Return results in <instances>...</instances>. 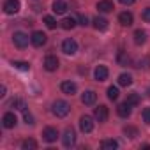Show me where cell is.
Listing matches in <instances>:
<instances>
[{"label": "cell", "instance_id": "obj_4", "mask_svg": "<svg viewBox=\"0 0 150 150\" xmlns=\"http://www.w3.org/2000/svg\"><path fill=\"white\" fill-rule=\"evenodd\" d=\"M62 51H64L65 55H74V53L78 51L76 41H74V39H65V41L62 42Z\"/></svg>", "mask_w": 150, "mask_h": 150}, {"label": "cell", "instance_id": "obj_5", "mask_svg": "<svg viewBox=\"0 0 150 150\" xmlns=\"http://www.w3.org/2000/svg\"><path fill=\"white\" fill-rule=\"evenodd\" d=\"M80 129H81V132H92V129H94V120H92V117L83 115V117L80 118Z\"/></svg>", "mask_w": 150, "mask_h": 150}, {"label": "cell", "instance_id": "obj_37", "mask_svg": "<svg viewBox=\"0 0 150 150\" xmlns=\"http://www.w3.org/2000/svg\"><path fill=\"white\" fill-rule=\"evenodd\" d=\"M0 96H2V97L6 96V87H4V85H2V88H0Z\"/></svg>", "mask_w": 150, "mask_h": 150}, {"label": "cell", "instance_id": "obj_16", "mask_svg": "<svg viewBox=\"0 0 150 150\" xmlns=\"http://www.w3.org/2000/svg\"><path fill=\"white\" fill-rule=\"evenodd\" d=\"M97 101V94L94 90H87L83 96H81V103L83 104H94Z\"/></svg>", "mask_w": 150, "mask_h": 150}, {"label": "cell", "instance_id": "obj_24", "mask_svg": "<svg viewBox=\"0 0 150 150\" xmlns=\"http://www.w3.org/2000/svg\"><path fill=\"white\" fill-rule=\"evenodd\" d=\"M21 148H23V150H35V148H37V143H35V139L28 138V139H25V141L21 143Z\"/></svg>", "mask_w": 150, "mask_h": 150}, {"label": "cell", "instance_id": "obj_2", "mask_svg": "<svg viewBox=\"0 0 150 150\" xmlns=\"http://www.w3.org/2000/svg\"><path fill=\"white\" fill-rule=\"evenodd\" d=\"M46 41H48V37H46V34H44V32H41V30H35V32L30 35V42H32L35 48L44 46V44H46Z\"/></svg>", "mask_w": 150, "mask_h": 150}, {"label": "cell", "instance_id": "obj_11", "mask_svg": "<svg viewBox=\"0 0 150 150\" xmlns=\"http://www.w3.org/2000/svg\"><path fill=\"white\" fill-rule=\"evenodd\" d=\"M131 111H132V106L125 101V103H122V104H118V108H117V113H118V117H122V118H129L131 117Z\"/></svg>", "mask_w": 150, "mask_h": 150}, {"label": "cell", "instance_id": "obj_7", "mask_svg": "<svg viewBox=\"0 0 150 150\" xmlns=\"http://www.w3.org/2000/svg\"><path fill=\"white\" fill-rule=\"evenodd\" d=\"M108 115H110V111H108V108L104 104H101V106H97L94 110V117H96L97 122H106L108 120Z\"/></svg>", "mask_w": 150, "mask_h": 150}, {"label": "cell", "instance_id": "obj_15", "mask_svg": "<svg viewBox=\"0 0 150 150\" xmlns=\"http://www.w3.org/2000/svg\"><path fill=\"white\" fill-rule=\"evenodd\" d=\"M132 14L129 13V11H124V13H120L118 14V21H120V25L122 27H131L132 25Z\"/></svg>", "mask_w": 150, "mask_h": 150}, {"label": "cell", "instance_id": "obj_33", "mask_svg": "<svg viewBox=\"0 0 150 150\" xmlns=\"http://www.w3.org/2000/svg\"><path fill=\"white\" fill-rule=\"evenodd\" d=\"M143 120H145V124H150V108L143 110Z\"/></svg>", "mask_w": 150, "mask_h": 150}, {"label": "cell", "instance_id": "obj_38", "mask_svg": "<svg viewBox=\"0 0 150 150\" xmlns=\"http://www.w3.org/2000/svg\"><path fill=\"white\" fill-rule=\"evenodd\" d=\"M148 96H150V88H148Z\"/></svg>", "mask_w": 150, "mask_h": 150}, {"label": "cell", "instance_id": "obj_36", "mask_svg": "<svg viewBox=\"0 0 150 150\" xmlns=\"http://www.w3.org/2000/svg\"><path fill=\"white\" fill-rule=\"evenodd\" d=\"M120 2H122L124 6H131V4H134V0H120Z\"/></svg>", "mask_w": 150, "mask_h": 150}, {"label": "cell", "instance_id": "obj_28", "mask_svg": "<svg viewBox=\"0 0 150 150\" xmlns=\"http://www.w3.org/2000/svg\"><path fill=\"white\" fill-rule=\"evenodd\" d=\"M44 23L48 28H57V20L53 16H44Z\"/></svg>", "mask_w": 150, "mask_h": 150}, {"label": "cell", "instance_id": "obj_17", "mask_svg": "<svg viewBox=\"0 0 150 150\" xmlns=\"http://www.w3.org/2000/svg\"><path fill=\"white\" fill-rule=\"evenodd\" d=\"M97 9H99L101 13H111V11L115 9V6H113L111 0H101V2L97 4Z\"/></svg>", "mask_w": 150, "mask_h": 150}, {"label": "cell", "instance_id": "obj_35", "mask_svg": "<svg viewBox=\"0 0 150 150\" xmlns=\"http://www.w3.org/2000/svg\"><path fill=\"white\" fill-rule=\"evenodd\" d=\"M78 20H80V25H83V27H85V25H88V18H87L85 14H80V18H78Z\"/></svg>", "mask_w": 150, "mask_h": 150}, {"label": "cell", "instance_id": "obj_6", "mask_svg": "<svg viewBox=\"0 0 150 150\" xmlns=\"http://www.w3.org/2000/svg\"><path fill=\"white\" fill-rule=\"evenodd\" d=\"M28 35L27 34H23V32H14V35H13V42L18 46V48H25L27 44H28Z\"/></svg>", "mask_w": 150, "mask_h": 150}, {"label": "cell", "instance_id": "obj_19", "mask_svg": "<svg viewBox=\"0 0 150 150\" xmlns=\"http://www.w3.org/2000/svg\"><path fill=\"white\" fill-rule=\"evenodd\" d=\"M60 27H62L64 30H72L74 27H76V20H74V18H64V20L60 21Z\"/></svg>", "mask_w": 150, "mask_h": 150}, {"label": "cell", "instance_id": "obj_29", "mask_svg": "<svg viewBox=\"0 0 150 150\" xmlns=\"http://www.w3.org/2000/svg\"><path fill=\"white\" fill-rule=\"evenodd\" d=\"M13 65H14L16 69H21V71H28V69H30V64H28V62H18V60H16V62H13Z\"/></svg>", "mask_w": 150, "mask_h": 150}, {"label": "cell", "instance_id": "obj_25", "mask_svg": "<svg viewBox=\"0 0 150 150\" xmlns=\"http://www.w3.org/2000/svg\"><path fill=\"white\" fill-rule=\"evenodd\" d=\"M101 146L104 150H113V148H118V141H115V139H104L101 143Z\"/></svg>", "mask_w": 150, "mask_h": 150}, {"label": "cell", "instance_id": "obj_21", "mask_svg": "<svg viewBox=\"0 0 150 150\" xmlns=\"http://www.w3.org/2000/svg\"><path fill=\"white\" fill-rule=\"evenodd\" d=\"M65 11H67V4L62 2V0H57V2L53 4V13H57V14H64Z\"/></svg>", "mask_w": 150, "mask_h": 150}, {"label": "cell", "instance_id": "obj_12", "mask_svg": "<svg viewBox=\"0 0 150 150\" xmlns=\"http://www.w3.org/2000/svg\"><path fill=\"white\" fill-rule=\"evenodd\" d=\"M42 138H44V141L53 143V141H57V138H58V131H57L55 127H46L44 132H42Z\"/></svg>", "mask_w": 150, "mask_h": 150}, {"label": "cell", "instance_id": "obj_10", "mask_svg": "<svg viewBox=\"0 0 150 150\" xmlns=\"http://www.w3.org/2000/svg\"><path fill=\"white\" fill-rule=\"evenodd\" d=\"M108 67L106 65H97L96 67V71H94V78L97 80V81H104V80H108Z\"/></svg>", "mask_w": 150, "mask_h": 150}, {"label": "cell", "instance_id": "obj_22", "mask_svg": "<svg viewBox=\"0 0 150 150\" xmlns=\"http://www.w3.org/2000/svg\"><path fill=\"white\" fill-rule=\"evenodd\" d=\"M145 41H146V32L141 30V28H138V30L134 32V42H136V44H143Z\"/></svg>", "mask_w": 150, "mask_h": 150}, {"label": "cell", "instance_id": "obj_1", "mask_svg": "<svg viewBox=\"0 0 150 150\" xmlns=\"http://www.w3.org/2000/svg\"><path fill=\"white\" fill-rule=\"evenodd\" d=\"M51 111H53L55 117H60V118L62 117H67L69 111H71V104L67 101H55L53 106H51Z\"/></svg>", "mask_w": 150, "mask_h": 150}, {"label": "cell", "instance_id": "obj_9", "mask_svg": "<svg viewBox=\"0 0 150 150\" xmlns=\"http://www.w3.org/2000/svg\"><path fill=\"white\" fill-rule=\"evenodd\" d=\"M4 11L6 14H16L20 11V0H7L4 4Z\"/></svg>", "mask_w": 150, "mask_h": 150}, {"label": "cell", "instance_id": "obj_30", "mask_svg": "<svg viewBox=\"0 0 150 150\" xmlns=\"http://www.w3.org/2000/svg\"><path fill=\"white\" fill-rule=\"evenodd\" d=\"M124 132H125L129 138H136V136H138V129H136V127H131V125H129V127H124Z\"/></svg>", "mask_w": 150, "mask_h": 150}, {"label": "cell", "instance_id": "obj_32", "mask_svg": "<svg viewBox=\"0 0 150 150\" xmlns=\"http://www.w3.org/2000/svg\"><path fill=\"white\" fill-rule=\"evenodd\" d=\"M141 18H143L146 23H150V7H146V9L141 13Z\"/></svg>", "mask_w": 150, "mask_h": 150}, {"label": "cell", "instance_id": "obj_3", "mask_svg": "<svg viewBox=\"0 0 150 150\" xmlns=\"http://www.w3.org/2000/svg\"><path fill=\"white\" fill-rule=\"evenodd\" d=\"M62 141H64V146H67V148L74 146V143H76V132H74L71 127H67L64 136H62Z\"/></svg>", "mask_w": 150, "mask_h": 150}, {"label": "cell", "instance_id": "obj_18", "mask_svg": "<svg viewBox=\"0 0 150 150\" xmlns=\"http://www.w3.org/2000/svg\"><path fill=\"white\" fill-rule=\"evenodd\" d=\"M94 28L96 30H106L108 28V20L106 18H103V16H97V18H94Z\"/></svg>", "mask_w": 150, "mask_h": 150}, {"label": "cell", "instance_id": "obj_8", "mask_svg": "<svg viewBox=\"0 0 150 150\" xmlns=\"http://www.w3.org/2000/svg\"><path fill=\"white\" fill-rule=\"evenodd\" d=\"M58 58L57 57H53V55H48L46 58H44V69L46 71H50V72H53V71H57L58 69Z\"/></svg>", "mask_w": 150, "mask_h": 150}, {"label": "cell", "instance_id": "obj_26", "mask_svg": "<svg viewBox=\"0 0 150 150\" xmlns=\"http://www.w3.org/2000/svg\"><path fill=\"white\" fill-rule=\"evenodd\" d=\"M125 101H127V103H129L131 106H138L141 99H139V94H136V92H132V94H129V96H127V99H125Z\"/></svg>", "mask_w": 150, "mask_h": 150}, {"label": "cell", "instance_id": "obj_14", "mask_svg": "<svg viewBox=\"0 0 150 150\" xmlns=\"http://www.w3.org/2000/svg\"><path fill=\"white\" fill-rule=\"evenodd\" d=\"M16 122H18V120H16V115H14V113H11V111H9V113H6V115L2 117V124H4V127H6V129H13V127L16 125Z\"/></svg>", "mask_w": 150, "mask_h": 150}, {"label": "cell", "instance_id": "obj_31", "mask_svg": "<svg viewBox=\"0 0 150 150\" xmlns=\"http://www.w3.org/2000/svg\"><path fill=\"white\" fill-rule=\"evenodd\" d=\"M136 67H145V69H148V67H150V58H148V57H146V58H145V60H139V62H138V65H136Z\"/></svg>", "mask_w": 150, "mask_h": 150}, {"label": "cell", "instance_id": "obj_23", "mask_svg": "<svg viewBox=\"0 0 150 150\" xmlns=\"http://www.w3.org/2000/svg\"><path fill=\"white\" fill-rule=\"evenodd\" d=\"M117 60H118V64H120V65H127V64L131 62L129 55H127L125 51H122V50L118 51V55H117Z\"/></svg>", "mask_w": 150, "mask_h": 150}, {"label": "cell", "instance_id": "obj_34", "mask_svg": "<svg viewBox=\"0 0 150 150\" xmlns=\"http://www.w3.org/2000/svg\"><path fill=\"white\" fill-rule=\"evenodd\" d=\"M23 118H25V122H27V124H34V117H32L28 111H23Z\"/></svg>", "mask_w": 150, "mask_h": 150}, {"label": "cell", "instance_id": "obj_13", "mask_svg": "<svg viewBox=\"0 0 150 150\" xmlns=\"http://www.w3.org/2000/svg\"><path fill=\"white\" fill-rule=\"evenodd\" d=\"M60 88H62V92L65 96H74V94H76V90H78V87H76V83H74V81H64L60 85Z\"/></svg>", "mask_w": 150, "mask_h": 150}, {"label": "cell", "instance_id": "obj_20", "mask_svg": "<svg viewBox=\"0 0 150 150\" xmlns=\"http://www.w3.org/2000/svg\"><path fill=\"white\" fill-rule=\"evenodd\" d=\"M118 85H122V87L132 85V76H131V74H127V72L120 74V76H118Z\"/></svg>", "mask_w": 150, "mask_h": 150}, {"label": "cell", "instance_id": "obj_27", "mask_svg": "<svg viewBox=\"0 0 150 150\" xmlns=\"http://www.w3.org/2000/svg\"><path fill=\"white\" fill-rule=\"evenodd\" d=\"M108 99L110 101H117L118 99V88L117 87H110L108 88Z\"/></svg>", "mask_w": 150, "mask_h": 150}]
</instances>
